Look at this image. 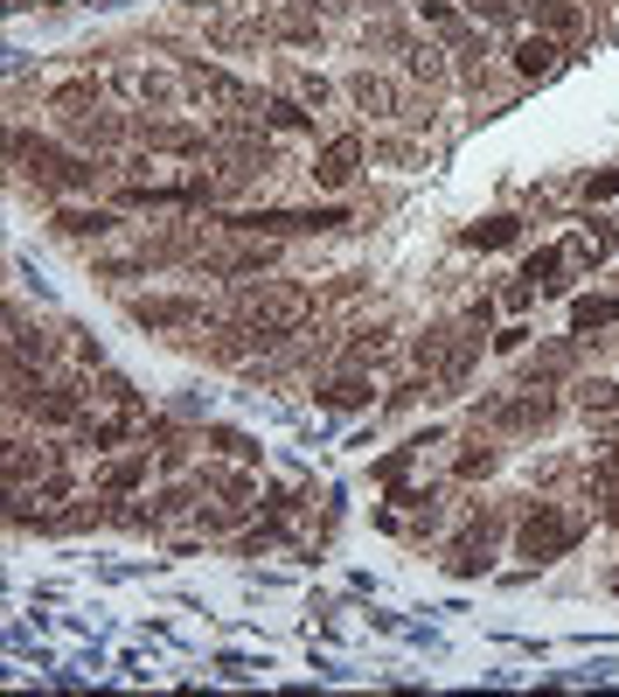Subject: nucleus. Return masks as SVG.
Segmentation results:
<instances>
[{
  "mask_svg": "<svg viewBox=\"0 0 619 697\" xmlns=\"http://www.w3.org/2000/svg\"><path fill=\"white\" fill-rule=\"evenodd\" d=\"M98 489H105V495H132V489H146V447H132V453H119V461H105Z\"/></svg>",
  "mask_w": 619,
  "mask_h": 697,
  "instance_id": "16",
  "label": "nucleus"
},
{
  "mask_svg": "<svg viewBox=\"0 0 619 697\" xmlns=\"http://www.w3.org/2000/svg\"><path fill=\"white\" fill-rule=\"evenodd\" d=\"M348 98H356L362 112H376V119H397V112H404V92H397L390 77H376V71H356V77H348Z\"/></svg>",
  "mask_w": 619,
  "mask_h": 697,
  "instance_id": "11",
  "label": "nucleus"
},
{
  "mask_svg": "<svg viewBox=\"0 0 619 697\" xmlns=\"http://www.w3.org/2000/svg\"><path fill=\"white\" fill-rule=\"evenodd\" d=\"M50 105H56L63 119H77V112H91V105H98V84H91V77H77V84H56V92H50Z\"/></svg>",
  "mask_w": 619,
  "mask_h": 697,
  "instance_id": "24",
  "label": "nucleus"
},
{
  "mask_svg": "<svg viewBox=\"0 0 619 697\" xmlns=\"http://www.w3.org/2000/svg\"><path fill=\"white\" fill-rule=\"evenodd\" d=\"M14 168L29 174L42 195H84V189H98V174H105L91 154H70V147H50V140H29V133H14Z\"/></svg>",
  "mask_w": 619,
  "mask_h": 697,
  "instance_id": "1",
  "label": "nucleus"
},
{
  "mask_svg": "<svg viewBox=\"0 0 619 697\" xmlns=\"http://www.w3.org/2000/svg\"><path fill=\"white\" fill-rule=\"evenodd\" d=\"M237 321L258 329L264 342H279V335H293V329L314 321V293H306V287H285V279H258V287L237 293Z\"/></svg>",
  "mask_w": 619,
  "mask_h": 697,
  "instance_id": "2",
  "label": "nucleus"
},
{
  "mask_svg": "<svg viewBox=\"0 0 619 697\" xmlns=\"http://www.w3.org/2000/svg\"><path fill=\"white\" fill-rule=\"evenodd\" d=\"M585 544V516L578 510H557V503H536L522 523H515V551L529 565H550V558H564V551H578Z\"/></svg>",
  "mask_w": 619,
  "mask_h": 697,
  "instance_id": "3",
  "label": "nucleus"
},
{
  "mask_svg": "<svg viewBox=\"0 0 619 697\" xmlns=\"http://www.w3.org/2000/svg\"><path fill=\"white\" fill-rule=\"evenodd\" d=\"M417 8H425V21H432V29H438V35H446V42H453V50H474L467 21H459V14L446 8V0H417Z\"/></svg>",
  "mask_w": 619,
  "mask_h": 697,
  "instance_id": "23",
  "label": "nucleus"
},
{
  "mask_svg": "<svg viewBox=\"0 0 619 697\" xmlns=\"http://www.w3.org/2000/svg\"><path fill=\"white\" fill-rule=\"evenodd\" d=\"M119 230L112 210H56V237H70V245H84V237H105Z\"/></svg>",
  "mask_w": 619,
  "mask_h": 697,
  "instance_id": "18",
  "label": "nucleus"
},
{
  "mask_svg": "<svg viewBox=\"0 0 619 697\" xmlns=\"http://www.w3.org/2000/svg\"><path fill=\"white\" fill-rule=\"evenodd\" d=\"M390 349V329H356V342H348V363H376Z\"/></svg>",
  "mask_w": 619,
  "mask_h": 697,
  "instance_id": "28",
  "label": "nucleus"
},
{
  "mask_svg": "<svg viewBox=\"0 0 619 697\" xmlns=\"http://www.w3.org/2000/svg\"><path fill=\"white\" fill-rule=\"evenodd\" d=\"M529 14H536L543 35H578V29H585V14L571 8V0H529Z\"/></svg>",
  "mask_w": 619,
  "mask_h": 697,
  "instance_id": "22",
  "label": "nucleus"
},
{
  "mask_svg": "<svg viewBox=\"0 0 619 697\" xmlns=\"http://www.w3.org/2000/svg\"><path fill=\"white\" fill-rule=\"evenodd\" d=\"M619 321V300L612 293H585V300H571V335H599Z\"/></svg>",
  "mask_w": 619,
  "mask_h": 697,
  "instance_id": "17",
  "label": "nucleus"
},
{
  "mask_svg": "<svg viewBox=\"0 0 619 697\" xmlns=\"http://www.w3.org/2000/svg\"><path fill=\"white\" fill-rule=\"evenodd\" d=\"M140 140H146V154H209V133L203 126H140Z\"/></svg>",
  "mask_w": 619,
  "mask_h": 697,
  "instance_id": "12",
  "label": "nucleus"
},
{
  "mask_svg": "<svg viewBox=\"0 0 619 697\" xmlns=\"http://www.w3.org/2000/svg\"><path fill=\"white\" fill-rule=\"evenodd\" d=\"M488 468H495V447H480V440H474V447L453 461V474H459V482H474V474H488Z\"/></svg>",
  "mask_w": 619,
  "mask_h": 697,
  "instance_id": "31",
  "label": "nucleus"
},
{
  "mask_svg": "<svg viewBox=\"0 0 619 697\" xmlns=\"http://www.w3.org/2000/svg\"><path fill=\"white\" fill-rule=\"evenodd\" d=\"M557 63H564V50H557L550 35H522V42H515V71H522V77L543 84V77H557Z\"/></svg>",
  "mask_w": 619,
  "mask_h": 697,
  "instance_id": "15",
  "label": "nucleus"
},
{
  "mask_svg": "<svg viewBox=\"0 0 619 697\" xmlns=\"http://www.w3.org/2000/svg\"><path fill=\"white\" fill-rule=\"evenodd\" d=\"M224 230H245V237H321V230H348V210H237V216H224Z\"/></svg>",
  "mask_w": 619,
  "mask_h": 697,
  "instance_id": "4",
  "label": "nucleus"
},
{
  "mask_svg": "<svg viewBox=\"0 0 619 697\" xmlns=\"http://www.w3.org/2000/svg\"><path fill=\"white\" fill-rule=\"evenodd\" d=\"M35 426H84V390H70V384H42Z\"/></svg>",
  "mask_w": 619,
  "mask_h": 697,
  "instance_id": "13",
  "label": "nucleus"
},
{
  "mask_svg": "<svg viewBox=\"0 0 619 697\" xmlns=\"http://www.w3.org/2000/svg\"><path fill=\"white\" fill-rule=\"evenodd\" d=\"M495 530H501V516H480L467 537H453V544H446V572H453V579H480V572H488V565H495V558H488Z\"/></svg>",
  "mask_w": 619,
  "mask_h": 697,
  "instance_id": "7",
  "label": "nucleus"
},
{
  "mask_svg": "<svg viewBox=\"0 0 619 697\" xmlns=\"http://www.w3.org/2000/svg\"><path fill=\"white\" fill-rule=\"evenodd\" d=\"M279 245V237H245V245H230V251H195V266H203V272H224V279H264V272H272V251Z\"/></svg>",
  "mask_w": 619,
  "mask_h": 697,
  "instance_id": "6",
  "label": "nucleus"
},
{
  "mask_svg": "<svg viewBox=\"0 0 619 697\" xmlns=\"http://www.w3.org/2000/svg\"><path fill=\"white\" fill-rule=\"evenodd\" d=\"M63 126H70V140H77V147H126L132 133H140L132 119H119V112H98V105H91V112H77V119H63Z\"/></svg>",
  "mask_w": 619,
  "mask_h": 697,
  "instance_id": "9",
  "label": "nucleus"
},
{
  "mask_svg": "<svg viewBox=\"0 0 619 697\" xmlns=\"http://www.w3.org/2000/svg\"><path fill=\"white\" fill-rule=\"evenodd\" d=\"M209 447H224L230 461H251V453H258V447L245 440V432H230V426H216V432H209Z\"/></svg>",
  "mask_w": 619,
  "mask_h": 697,
  "instance_id": "34",
  "label": "nucleus"
},
{
  "mask_svg": "<svg viewBox=\"0 0 619 697\" xmlns=\"http://www.w3.org/2000/svg\"><path fill=\"white\" fill-rule=\"evenodd\" d=\"M480 426L488 432H550L557 426V398H550V384H522V390H508V398L480 405Z\"/></svg>",
  "mask_w": 619,
  "mask_h": 697,
  "instance_id": "5",
  "label": "nucleus"
},
{
  "mask_svg": "<svg viewBox=\"0 0 619 697\" xmlns=\"http://www.w3.org/2000/svg\"><path fill=\"white\" fill-rule=\"evenodd\" d=\"M8 335H14V349H8V356H21V363H35V369H42V363H50V356H56V342H50V335H42V329H29V321H21V308L8 314Z\"/></svg>",
  "mask_w": 619,
  "mask_h": 697,
  "instance_id": "19",
  "label": "nucleus"
},
{
  "mask_svg": "<svg viewBox=\"0 0 619 697\" xmlns=\"http://www.w3.org/2000/svg\"><path fill=\"white\" fill-rule=\"evenodd\" d=\"M264 119H272L279 133H300V126H306V105H300V98H272V105H264Z\"/></svg>",
  "mask_w": 619,
  "mask_h": 697,
  "instance_id": "29",
  "label": "nucleus"
},
{
  "mask_svg": "<svg viewBox=\"0 0 619 697\" xmlns=\"http://www.w3.org/2000/svg\"><path fill=\"white\" fill-rule=\"evenodd\" d=\"M474 14H488V21H515V0H474Z\"/></svg>",
  "mask_w": 619,
  "mask_h": 697,
  "instance_id": "35",
  "label": "nucleus"
},
{
  "mask_svg": "<svg viewBox=\"0 0 619 697\" xmlns=\"http://www.w3.org/2000/svg\"><path fill=\"white\" fill-rule=\"evenodd\" d=\"M356 168H362V140H356V133H341V140H327V147H321L314 182H321V189H348V182H356Z\"/></svg>",
  "mask_w": 619,
  "mask_h": 697,
  "instance_id": "10",
  "label": "nucleus"
},
{
  "mask_svg": "<svg viewBox=\"0 0 619 697\" xmlns=\"http://www.w3.org/2000/svg\"><path fill=\"white\" fill-rule=\"evenodd\" d=\"M188 92L195 98H216V105H237V112H245L251 105V92L237 77H224V71H203V63H188Z\"/></svg>",
  "mask_w": 619,
  "mask_h": 697,
  "instance_id": "14",
  "label": "nucleus"
},
{
  "mask_svg": "<svg viewBox=\"0 0 619 697\" xmlns=\"http://www.w3.org/2000/svg\"><path fill=\"white\" fill-rule=\"evenodd\" d=\"M404 71H411V77H425V84H446V56L425 50V42H411V50H404Z\"/></svg>",
  "mask_w": 619,
  "mask_h": 697,
  "instance_id": "25",
  "label": "nucleus"
},
{
  "mask_svg": "<svg viewBox=\"0 0 619 697\" xmlns=\"http://www.w3.org/2000/svg\"><path fill=\"white\" fill-rule=\"evenodd\" d=\"M522 342H529V329H522V321H515V329H501V335H495V349H501V356H515Z\"/></svg>",
  "mask_w": 619,
  "mask_h": 697,
  "instance_id": "36",
  "label": "nucleus"
},
{
  "mask_svg": "<svg viewBox=\"0 0 619 697\" xmlns=\"http://www.w3.org/2000/svg\"><path fill=\"white\" fill-rule=\"evenodd\" d=\"M619 195V168H599V174H585V203H612Z\"/></svg>",
  "mask_w": 619,
  "mask_h": 697,
  "instance_id": "33",
  "label": "nucleus"
},
{
  "mask_svg": "<svg viewBox=\"0 0 619 697\" xmlns=\"http://www.w3.org/2000/svg\"><path fill=\"white\" fill-rule=\"evenodd\" d=\"M132 321H140V329H195V321H203V300H188V293H146V300H132Z\"/></svg>",
  "mask_w": 619,
  "mask_h": 697,
  "instance_id": "8",
  "label": "nucleus"
},
{
  "mask_svg": "<svg viewBox=\"0 0 619 697\" xmlns=\"http://www.w3.org/2000/svg\"><path fill=\"white\" fill-rule=\"evenodd\" d=\"M321 405H327V411H362V405H369V377L341 369L335 384H321Z\"/></svg>",
  "mask_w": 619,
  "mask_h": 697,
  "instance_id": "21",
  "label": "nucleus"
},
{
  "mask_svg": "<svg viewBox=\"0 0 619 697\" xmlns=\"http://www.w3.org/2000/svg\"><path fill=\"white\" fill-rule=\"evenodd\" d=\"M417 447H425V440H417ZM417 447H397V453H383V461H376V482H404V474H411V461H417Z\"/></svg>",
  "mask_w": 619,
  "mask_h": 697,
  "instance_id": "27",
  "label": "nucleus"
},
{
  "mask_svg": "<svg viewBox=\"0 0 619 697\" xmlns=\"http://www.w3.org/2000/svg\"><path fill=\"white\" fill-rule=\"evenodd\" d=\"M585 411H619V384L612 377H591L585 384Z\"/></svg>",
  "mask_w": 619,
  "mask_h": 697,
  "instance_id": "32",
  "label": "nucleus"
},
{
  "mask_svg": "<svg viewBox=\"0 0 619 697\" xmlns=\"http://www.w3.org/2000/svg\"><path fill=\"white\" fill-rule=\"evenodd\" d=\"M515 237H522L515 216H488V224H467V230H459V245H474V251H501V245H515Z\"/></svg>",
  "mask_w": 619,
  "mask_h": 697,
  "instance_id": "20",
  "label": "nucleus"
},
{
  "mask_svg": "<svg viewBox=\"0 0 619 697\" xmlns=\"http://www.w3.org/2000/svg\"><path fill=\"white\" fill-rule=\"evenodd\" d=\"M557 272H564V251H529V266H522L529 287H557Z\"/></svg>",
  "mask_w": 619,
  "mask_h": 697,
  "instance_id": "26",
  "label": "nucleus"
},
{
  "mask_svg": "<svg viewBox=\"0 0 619 697\" xmlns=\"http://www.w3.org/2000/svg\"><path fill=\"white\" fill-rule=\"evenodd\" d=\"M119 92H132V98H167L174 84L167 77H146V71H119Z\"/></svg>",
  "mask_w": 619,
  "mask_h": 697,
  "instance_id": "30",
  "label": "nucleus"
}]
</instances>
